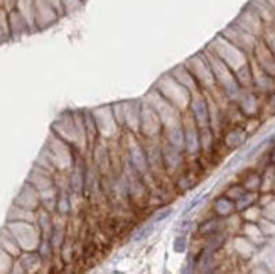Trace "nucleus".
I'll list each match as a JSON object with an SVG mask.
<instances>
[{
	"mask_svg": "<svg viewBox=\"0 0 275 274\" xmlns=\"http://www.w3.org/2000/svg\"><path fill=\"white\" fill-rule=\"evenodd\" d=\"M206 49H209L213 55H216L221 61H225L233 71H237V70H240L241 66H245L252 58L248 53H245L243 49H240L238 46H235L233 42L228 41L226 38H223L221 34L216 36V38L209 42Z\"/></svg>",
	"mask_w": 275,
	"mask_h": 274,
	"instance_id": "f257e3e1",
	"label": "nucleus"
},
{
	"mask_svg": "<svg viewBox=\"0 0 275 274\" xmlns=\"http://www.w3.org/2000/svg\"><path fill=\"white\" fill-rule=\"evenodd\" d=\"M154 88L157 90V92H161L162 95H164L172 105L177 107L183 114L189 109L191 95H193V93H191L186 86L181 85L177 80H174L169 73L162 75V77L155 81Z\"/></svg>",
	"mask_w": 275,
	"mask_h": 274,
	"instance_id": "f03ea898",
	"label": "nucleus"
},
{
	"mask_svg": "<svg viewBox=\"0 0 275 274\" xmlns=\"http://www.w3.org/2000/svg\"><path fill=\"white\" fill-rule=\"evenodd\" d=\"M184 64L189 68V71L193 73V77L196 78L198 85H200L202 92L211 93L215 92V90H218L215 75H213V70H211V64H209V59L204 51L198 53V55H193Z\"/></svg>",
	"mask_w": 275,
	"mask_h": 274,
	"instance_id": "7ed1b4c3",
	"label": "nucleus"
},
{
	"mask_svg": "<svg viewBox=\"0 0 275 274\" xmlns=\"http://www.w3.org/2000/svg\"><path fill=\"white\" fill-rule=\"evenodd\" d=\"M144 102H147L152 109L157 112L162 124H164V129L171 127V125H174V124H179L181 118H183V112L177 109V107L172 105L161 92H157V90L154 88V86H152L149 90V93L144 97Z\"/></svg>",
	"mask_w": 275,
	"mask_h": 274,
	"instance_id": "20e7f679",
	"label": "nucleus"
},
{
	"mask_svg": "<svg viewBox=\"0 0 275 274\" xmlns=\"http://www.w3.org/2000/svg\"><path fill=\"white\" fill-rule=\"evenodd\" d=\"M164 132V124H162L161 117L147 102L142 100V107H140V134L144 139H159Z\"/></svg>",
	"mask_w": 275,
	"mask_h": 274,
	"instance_id": "39448f33",
	"label": "nucleus"
},
{
	"mask_svg": "<svg viewBox=\"0 0 275 274\" xmlns=\"http://www.w3.org/2000/svg\"><path fill=\"white\" fill-rule=\"evenodd\" d=\"M220 34H221L223 38H226L230 42H233L235 46H238L240 49H243L245 53H248L250 56H252L253 49H255L257 42H258V38H255V36H252L250 32L241 29L237 22H231L230 26H226Z\"/></svg>",
	"mask_w": 275,
	"mask_h": 274,
	"instance_id": "423d86ee",
	"label": "nucleus"
},
{
	"mask_svg": "<svg viewBox=\"0 0 275 274\" xmlns=\"http://www.w3.org/2000/svg\"><path fill=\"white\" fill-rule=\"evenodd\" d=\"M187 112L191 114V117L194 118L196 125L200 129L202 127H209V103H208V95L206 92H194L191 95V102H189V109Z\"/></svg>",
	"mask_w": 275,
	"mask_h": 274,
	"instance_id": "0eeeda50",
	"label": "nucleus"
},
{
	"mask_svg": "<svg viewBox=\"0 0 275 274\" xmlns=\"http://www.w3.org/2000/svg\"><path fill=\"white\" fill-rule=\"evenodd\" d=\"M233 22H237L241 29H245V31L250 32L252 36H255V38H258V39L262 38L263 31H265V27H267V24L262 20V17H260L248 3L241 9V12L238 14V17L233 20Z\"/></svg>",
	"mask_w": 275,
	"mask_h": 274,
	"instance_id": "6e6552de",
	"label": "nucleus"
},
{
	"mask_svg": "<svg viewBox=\"0 0 275 274\" xmlns=\"http://www.w3.org/2000/svg\"><path fill=\"white\" fill-rule=\"evenodd\" d=\"M252 59L255 61L257 66H260L265 73H269L270 77L275 78V55L270 51L269 46L262 41V38L258 39L255 49H253Z\"/></svg>",
	"mask_w": 275,
	"mask_h": 274,
	"instance_id": "1a4fd4ad",
	"label": "nucleus"
},
{
	"mask_svg": "<svg viewBox=\"0 0 275 274\" xmlns=\"http://www.w3.org/2000/svg\"><path fill=\"white\" fill-rule=\"evenodd\" d=\"M233 103H237V109H240L241 114L248 118H253L257 114H258V98H257L255 90L252 88H241L238 98L235 100Z\"/></svg>",
	"mask_w": 275,
	"mask_h": 274,
	"instance_id": "9d476101",
	"label": "nucleus"
},
{
	"mask_svg": "<svg viewBox=\"0 0 275 274\" xmlns=\"http://www.w3.org/2000/svg\"><path fill=\"white\" fill-rule=\"evenodd\" d=\"M250 61H252V70H253V90L258 93L270 95L272 92H275V78L270 77L269 73H265L260 66H257L252 58Z\"/></svg>",
	"mask_w": 275,
	"mask_h": 274,
	"instance_id": "9b49d317",
	"label": "nucleus"
},
{
	"mask_svg": "<svg viewBox=\"0 0 275 274\" xmlns=\"http://www.w3.org/2000/svg\"><path fill=\"white\" fill-rule=\"evenodd\" d=\"M130 166L137 175H147L149 173V161H147V153L144 144L135 142L130 149Z\"/></svg>",
	"mask_w": 275,
	"mask_h": 274,
	"instance_id": "f8f14e48",
	"label": "nucleus"
},
{
	"mask_svg": "<svg viewBox=\"0 0 275 274\" xmlns=\"http://www.w3.org/2000/svg\"><path fill=\"white\" fill-rule=\"evenodd\" d=\"M183 151L176 149V147L169 146L167 142H162V159H164V169L167 173H176L181 169L184 163Z\"/></svg>",
	"mask_w": 275,
	"mask_h": 274,
	"instance_id": "ddd939ff",
	"label": "nucleus"
},
{
	"mask_svg": "<svg viewBox=\"0 0 275 274\" xmlns=\"http://www.w3.org/2000/svg\"><path fill=\"white\" fill-rule=\"evenodd\" d=\"M140 107L142 102H124V125L133 134L140 132Z\"/></svg>",
	"mask_w": 275,
	"mask_h": 274,
	"instance_id": "4468645a",
	"label": "nucleus"
},
{
	"mask_svg": "<svg viewBox=\"0 0 275 274\" xmlns=\"http://www.w3.org/2000/svg\"><path fill=\"white\" fill-rule=\"evenodd\" d=\"M169 75H171L174 80H177L181 83L183 86H186L187 90H189L191 93H194V92H200V85H198V81H196V78L193 77V73L189 71V68L186 66V64H177V66L172 68L171 71H169Z\"/></svg>",
	"mask_w": 275,
	"mask_h": 274,
	"instance_id": "2eb2a0df",
	"label": "nucleus"
},
{
	"mask_svg": "<svg viewBox=\"0 0 275 274\" xmlns=\"http://www.w3.org/2000/svg\"><path fill=\"white\" fill-rule=\"evenodd\" d=\"M213 212L216 217L221 218H230L231 215L237 214V207H235V200H231L230 196H226L225 193L220 195L218 198H215L213 201Z\"/></svg>",
	"mask_w": 275,
	"mask_h": 274,
	"instance_id": "dca6fc26",
	"label": "nucleus"
},
{
	"mask_svg": "<svg viewBox=\"0 0 275 274\" xmlns=\"http://www.w3.org/2000/svg\"><path fill=\"white\" fill-rule=\"evenodd\" d=\"M181 120H183V118H181ZM162 136L165 137V142H167L169 146L176 147V149H179V151H183V153H184V127H183V122L171 125V127H165L164 132H162Z\"/></svg>",
	"mask_w": 275,
	"mask_h": 274,
	"instance_id": "f3484780",
	"label": "nucleus"
},
{
	"mask_svg": "<svg viewBox=\"0 0 275 274\" xmlns=\"http://www.w3.org/2000/svg\"><path fill=\"white\" fill-rule=\"evenodd\" d=\"M216 252L211 249L202 247V251L196 255V271L200 273H211L216 269Z\"/></svg>",
	"mask_w": 275,
	"mask_h": 274,
	"instance_id": "a211bd4d",
	"label": "nucleus"
},
{
	"mask_svg": "<svg viewBox=\"0 0 275 274\" xmlns=\"http://www.w3.org/2000/svg\"><path fill=\"white\" fill-rule=\"evenodd\" d=\"M247 140H248V131L241 127L231 129L225 136V144L230 149H240V147H243V144H247Z\"/></svg>",
	"mask_w": 275,
	"mask_h": 274,
	"instance_id": "6ab92c4d",
	"label": "nucleus"
},
{
	"mask_svg": "<svg viewBox=\"0 0 275 274\" xmlns=\"http://www.w3.org/2000/svg\"><path fill=\"white\" fill-rule=\"evenodd\" d=\"M241 234H243L245 237H248L257 247H262L263 244L267 242V237L262 234V230H260L257 222H245L243 227H241Z\"/></svg>",
	"mask_w": 275,
	"mask_h": 274,
	"instance_id": "aec40b11",
	"label": "nucleus"
},
{
	"mask_svg": "<svg viewBox=\"0 0 275 274\" xmlns=\"http://www.w3.org/2000/svg\"><path fill=\"white\" fill-rule=\"evenodd\" d=\"M235 251H237V254L240 255V257L243 259H250L253 254H255L257 251H258V247L255 246V244L252 242L248 237H245L243 234H241L240 237H235Z\"/></svg>",
	"mask_w": 275,
	"mask_h": 274,
	"instance_id": "412c9836",
	"label": "nucleus"
},
{
	"mask_svg": "<svg viewBox=\"0 0 275 274\" xmlns=\"http://www.w3.org/2000/svg\"><path fill=\"white\" fill-rule=\"evenodd\" d=\"M220 230H226V218H221V217H213V218H208L206 222H202L200 227H198V232L200 235L206 237V235H211L215 232H220Z\"/></svg>",
	"mask_w": 275,
	"mask_h": 274,
	"instance_id": "4be33fe9",
	"label": "nucleus"
},
{
	"mask_svg": "<svg viewBox=\"0 0 275 274\" xmlns=\"http://www.w3.org/2000/svg\"><path fill=\"white\" fill-rule=\"evenodd\" d=\"M235 78H237L238 85L241 88H252L253 90V70H252V61H248L245 66L235 71Z\"/></svg>",
	"mask_w": 275,
	"mask_h": 274,
	"instance_id": "5701e85b",
	"label": "nucleus"
},
{
	"mask_svg": "<svg viewBox=\"0 0 275 274\" xmlns=\"http://www.w3.org/2000/svg\"><path fill=\"white\" fill-rule=\"evenodd\" d=\"M241 185H243V188L247 190V192H258L260 193V188H262V173L255 171V169L248 171L247 175H245Z\"/></svg>",
	"mask_w": 275,
	"mask_h": 274,
	"instance_id": "b1692460",
	"label": "nucleus"
},
{
	"mask_svg": "<svg viewBox=\"0 0 275 274\" xmlns=\"http://www.w3.org/2000/svg\"><path fill=\"white\" fill-rule=\"evenodd\" d=\"M275 188V164L269 163V166H265V169L262 171V193H270Z\"/></svg>",
	"mask_w": 275,
	"mask_h": 274,
	"instance_id": "393cba45",
	"label": "nucleus"
},
{
	"mask_svg": "<svg viewBox=\"0 0 275 274\" xmlns=\"http://www.w3.org/2000/svg\"><path fill=\"white\" fill-rule=\"evenodd\" d=\"M225 244H226V230H220V232H215L211 235L204 237V247L211 249L215 252H218Z\"/></svg>",
	"mask_w": 275,
	"mask_h": 274,
	"instance_id": "a878e982",
	"label": "nucleus"
},
{
	"mask_svg": "<svg viewBox=\"0 0 275 274\" xmlns=\"http://www.w3.org/2000/svg\"><path fill=\"white\" fill-rule=\"evenodd\" d=\"M258 203V192H245L238 200H235V207H237V214H241L247 210L248 207Z\"/></svg>",
	"mask_w": 275,
	"mask_h": 274,
	"instance_id": "bb28decb",
	"label": "nucleus"
},
{
	"mask_svg": "<svg viewBox=\"0 0 275 274\" xmlns=\"http://www.w3.org/2000/svg\"><path fill=\"white\" fill-rule=\"evenodd\" d=\"M200 142H201V153H208L215 146V131L211 127L200 129Z\"/></svg>",
	"mask_w": 275,
	"mask_h": 274,
	"instance_id": "cd10ccee",
	"label": "nucleus"
},
{
	"mask_svg": "<svg viewBox=\"0 0 275 274\" xmlns=\"http://www.w3.org/2000/svg\"><path fill=\"white\" fill-rule=\"evenodd\" d=\"M262 217H263V208L260 207L258 203L252 205V207L247 208V210L241 212V218H243L245 222H258Z\"/></svg>",
	"mask_w": 275,
	"mask_h": 274,
	"instance_id": "c85d7f7f",
	"label": "nucleus"
},
{
	"mask_svg": "<svg viewBox=\"0 0 275 274\" xmlns=\"http://www.w3.org/2000/svg\"><path fill=\"white\" fill-rule=\"evenodd\" d=\"M257 223H258L260 230H262V234L267 237V239H274V237H275V222L272 218L262 217Z\"/></svg>",
	"mask_w": 275,
	"mask_h": 274,
	"instance_id": "c756f323",
	"label": "nucleus"
},
{
	"mask_svg": "<svg viewBox=\"0 0 275 274\" xmlns=\"http://www.w3.org/2000/svg\"><path fill=\"white\" fill-rule=\"evenodd\" d=\"M206 196H208V193H200L198 196H194L193 200L189 201V203L186 205V208H184V212H183V217H187V215L191 214V212L194 210L196 207H200V205L202 203V201L206 200Z\"/></svg>",
	"mask_w": 275,
	"mask_h": 274,
	"instance_id": "7c9ffc66",
	"label": "nucleus"
},
{
	"mask_svg": "<svg viewBox=\"0 0 275 274\" xmlns=\"http://www.w3.org/2000/svg\"><path fill=\"white\" fill-rule=\"evenodd\" d=\"M187 237H189V234H177V237L174 239V252L177 254H183V252H186L187 249Z\"/></svg>",
	"mask_w": 275,
	"mask_h": 274,
	"instance_id": "2f4dec72",
	"label": "nucleus"
},
{
	"mask_svg": "<svg viewBox=\"0 0 275 274\" xmlns=\"http://www.w3.org/2000/svg\"><path fill=\"white\" fill-rule=\"evenodd\" d=\"M245 192H247V190L243 188V185H241V183H237V185L228 186V188L225 190V195L226 196H230L231 200H238V198H240Z\"/></svg>",
	"mask_w": 275,
	"mask_h": 274,
	"instance_id": "473e14b6",
	"label": "nucleus"
},
{
	"mask_svg": "<svg viewBox=\"0 0 275 274\" xmlns=\"http://www.w3.org/2000/svg\"><path fill=\"white\" fill-rule=\"evenodd\" d=\"M172 214H174V208H172V207H164V208H161V210L155 212L154 217H152V222H154V223H161V222H164L165 218L171 217Z\"/></svg>",
	"mask_w": 275,
	"mask_h": 274,
	"instance_id": "72a5a7b5",
	"label": "nucleus"
},
{
	"mask_svg": "<svg viewBox=\"0 0 275 274\" xmlns=\"http://www.w3.org/2000/svg\"><path fill=\"white\" fill-rule=\"evenodd\" d=\"M154 230H155V223H154V222L146 223V225H144L142 229H140L139 232H137L135 239H137V240H146V239H149L152 234H154Z\"/></svg>",
	"mask_w": 275,
	"mask_h": 274,
	"instance_id": "f704fd0d",
	"label": "nucleus"
},
{
	"mask_svg": "<svg viewBox=\"0 0 275 274\" xmlns=\"http://www.w3.org/2000/svg\"><path fill=\"white\" fill-rule=\"evenodd\" d=\"M194 185H196V178H194L193 175H183L179 178V188L183 190V192H187V190L194 188Z\"/></svg>",
	"mask_w": 275,
	"mask_h": 274,
	"instance_id": "c9c22d12",
	"label": "nucleus"
},
{
	"mask_svg": "<svg viewBox=\"0 0 275 274\" xmlns=\"http://www.w3.org/2000/svg\"><path fill=\"white\" fill-rule=\"evenodd\" d=\"M269 163H272V164H275V142L272 144V146H270V151H269Z\"/></svg>",
	"mask_w": 275,
	"mask_h": 274,
	"instance_id": "e433bc0d",
	"label": "nucleus"
},
{
	"mask_svg": "<svg viewBox=\"0 0 275 274\" xmlns=\"http://www.w3.org/2000/svg\"><path fill=\"white\" fill-rule=\"evenodd\" d=\"M269 107L272 109V112H275V92L270 93V97H269Z\"/></svg>",
	"mask_w": 275,
	"mask_h": 274,
	"instance_id": "4c0bfd02",
	"label": "nucleus"
},
{
	"mask_svg": "<svg viewBox=\"0 0 275 274\" xmlns=\"http://www.w3.org/2000/svg\"><path fill=\"white\" fill-rule=\"evenodd\" d=\"M274 27H275V24H274Z\"/></svg>",
	"mask_w": 275,
	"mask_h": 274,
	"instance_id": "58836bf2",
	"label": "nucleus"
}]
</instances>
